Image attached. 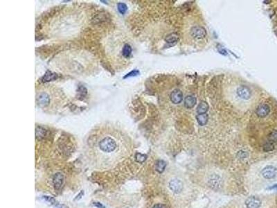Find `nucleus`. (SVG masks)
I'll return each instance as SVG.
<instances>
[{
    "label": "nucleus",
    "instance_id": "nucleus-1",
    "mask_svg": "<svg viewBox=\"0 0 277 208\" xmlns=\"http://www.w3.org/2000/svg\"><path fill=\"white\" fill-rule=\"evenodd\" d=\"M117 136L97 135L94 137V143L93 147L101 153V156L105 155V159L107 158V168L112 167L117 163L118 161L123 157L122 148L120 144L121 142H118Z\"/></svg>",
    "mask_w": 277,
    "mask_h": 208
},
{
    "label": "nucleus",
    "instance_id": "nucleus-2",
    "mask_svg": "<svg viewBox=\"0 0 277 208\" xmlns=\"http://www.w3.org/2000/svg\"><path fill=\"white\" fill-rule=\"evenodd\" d=\"M36 100L38 106L43 108L47 107V106L50 105V96L46 92H38L36 96Z\"/></svg>",
    "mask_w": 277,
    "mask_h": 208
},
{
    "label": "nucleus",
    "instance_id": "nucleus-3",
    "mask_svg": "<svg viewBox=\"0 0 277 208\" xmlns=\"http://www.w3.org/2000/svg\"><path fill=\"white\" fill-rule=\"evenodd\" d=\"M169 187L173 192L175 193V194H180L182 192L184 185H183L182 180L178 179V178H173L169 182Z\"/></svg>",
    "mask_w": 277,
    "mask_h": 208
},
{
    "label": "nucleus",
    "instance_id": "nucleus-4",
    "mask_svg": "<svg viewBox=\"0 0 277 208\" xmlns=\"http://www.w3.org/2000/svg\"><path fill=\"white\" fill-rule=\"evenodd\" d=\"M261 173L265 179H273L277 176V169L273 166H267L262 171Z\"/></svg>",
    "mask_w": 277,
    "mask_h": 208
},
{
    "label": "nucleus",
    "instance_id": "nucleus-5",
    "mask_svg": "<svg viewBox=\"0 0 277 208\" xmlns=\"http://www.w3.org/2000/svg\"><path fill=\"white\" fill-rule=\"evenodd\" d=\"M237 95L239 98L242 99L243 100H248L251 98V90L248 87L242 85L238 88L236 90Z\"/></svg>",
    "mask_w": 277,
    "mask_h": 208
},
{
    "label": "nucleus",
    "instance_id": "nucleus-6",
    "mask_svg": "<svg viewBox=\"0 0 277 208\" xmlns=\"http://www.w3.org/2000/svg\"><path fill=\"white\" fill-rule=\"evenodd\" d=\"M190 35L195 39L204 38L207 36L206 30L202 26H194L190 30Z\"/></svg>",
    "mask_w": 277,
    "mask_h": 208
},
{
    "label": "nucleus",
    "instance_id": "nucleus-7",
    "mask_svg": "<svg viewBox=\"0 0 277 208\" xmlns=\"http://www.w3.org/2000/svg\"><path fill=\"white\" fill-rule=\"evenodd\" d=\"M208 183H209V187H211L212 189H217L221 186L222 179L218 175L213 174L210 176Z\"/></svg>",
    "mask_w": 277,
    "mask_h": 208
},
{
    "label": "nucleus",
    "instance_id": "nucleus-8",
    "mask_svg": "<svg viewBox=\"0 0 277 208\" xmlns=\"http://www.w3.org/2000/svg\"><path fill=\"white\" fill-rule=\"evenodd\" d=\"M270 112V108L268 104L263 103L261 104L258 106V108L256 109V113L258 117L261 118H264L266 116L268 115V114Z\"/></svg>",
    "mask_w": 277,
    "mask_h": 208
},
{
    "label": "nucleus",
    "instance_id": "nucleus-9",
    "mask_svg": "<svg viewBox=\"0 0 277 208\" xmlns=\"http://www.w3.org/2000/svg\"><path fill=\"white\" fill-rule=\"evenodd\" d=\"M245 205L247 208H259L261 205V201L256 196H250L246 200Z\"/></svg>",
    "mask_w": 277,
    "mask_h": 208
},
{
    "label": "nucleus",
    "instance_id": "nucleus-10",
    "mask_svg": "<svg viewBox=\"0 0 277 208\" xmlns=\"http://www.w3.org/2000/svg\"><path fill=\"white\" fill-rule=\"evenodd\" d=\"M170 101L172 103L175 104L180 103L183 100V94L181 91L178 89H175L173 90L170 96Z\"/></svg>",
    "mask_w": 277,
    "mask_h": 208
},
{
    "label": "nucleus",
    "instance_id": "nucleus-11",
    "mask_svg": "<svg viewBox=\"0 0 277 208\" xmlns=\"http://www.w3.org/2000/svg\"><path fill=\"white\" fill-rule=\"evenodd\" d=\"M63 182H64V176L61 173H57L55 175H54L53 178V182L54 187H55L56 189H60V187H62V185H63Z\"/></svg>",
    "mask_w": 277,
    "mask_h": 208
},
{
    "label": "nucleus",
    "instance_id": "nucleus-12",
    "mask_svg": "<svg viewBox=\"0 0 277 208\" xmlns=\"http://www.w3.org/2000/svg\"><path fill=\"white\" fill-rule=\"evenodd\" d=\"M196 104V99L193 96H187L184 99V106L188 109L193 108Z\"/></svg>",
    "mask_w": 277,
    "mask_h": 208
},
{
    "label": "nucleus",
    "instance_id": "nucleus-13",
    "mask_svg": "<svg viewBox=\"0 0 277 208\" xmlns=\"http://www.w3.org/2000/svg\"><path fill=\"white\" fill-rule=\"evenodd\" d=\"M196 120L200 126H204L208 122L209 117L207 114H198L196 116Z\"/></svg>",
    "mask_w": 277,
    "mask_h": 208
},
{
    "label": "nucleus",
    "instance_id": "nucleus-14",
    "mask_svg": "<svg viewBox=\"0 0 277 208\" xmlns=\"http://www.w3.org/2000/svg\"><path fill=\"white\" fill-rule=\"evenodd\" d=\"M209 110V105L205 101H202L197 108V113L198 114H206Z\"/></svg>",
    "mask_w": 277,
    "mask_h": 208
},
{
    "label": "nucleus",
    "instance_id": "nucleus-15",
    "mask_svg": "<svg viewBox=\"0 0 277 208\" xmlns=\"http://www.w3.org/2000/svg\"><path fill=\"white\" fill-rule=\"evenodd\" d=\"M166 167V163L164 160H158L156 163V171L158 173H162L164 172Z\"/></svg>",
    "mask_w": 277,
    "mask_h": 208
},
{
    "label": "nucleus",
    "instance_id": "nucleus-16",
    "mask_svg": "<svg viewBox=\"0 0 277 208\" xmlns=\"http://www.w3.org/2000/svg\"><path fill=\"white\" fill-rule=\"evenodd\" d=\"M165 40L168 43H176L178 41V40H179V36H178V34L176 33H173L169 35Z\"/></svg>",
    "mask_w": 277,
    "mask_h": 208
},
{
    "label": "nucleus",
    "instance_id": "nucleus-17",
    "mask_svg": "<svg viewBox=\"0 0 277 208\" xmlns=\"http://www.w3.org/2000/svg\"><path fill=\"white\" fill-rule=\"evenodd\" d=\"M57 77H58L57 74L52 73L49 71H47L43 77V80L44 81H50L52 80H55V79L57 78Z\"/></svg>",
    "mask_w": 277,
    "mask_h": 208
},
{
    "label": "nucleus",
    "instance_id": "nucleus-18",
    "mask_svg": "<svg viewBox=\"0 0 277 208\" xmlns=\"http://www.w3.org/2000/svg\"><path fill=\"white\" fill-rule=\"evenodd\" d=\"M132 53V48L129 44H125L123 49V55L125 58H128Z\"/></svg>",
    "mask_w": 277,
    "mask_h": 208
},
{
    "label": "nucleus",
    "instance_id": "nucleus-19",
    "mask_svg": "<svg viewBox=\"0 0 277 208\" xmlns=\"http://www.w3.org/2000/svg\"><path fill=\"white\" fill-rule=\"evenodd\" d=\"M146 158H147L146 155L142 154V153H136V155H135V159H136V160H137V162H138V163L144 162L145 160H146Z\"/></svg>",
    "mask_w": 277,
    "mask_h": 208
},
{
    "label": "nucleus",
    "instance_id": "nucleus-20",
    "mask_svg": "<svg viewBox=\"0 0 277 208\" xmlns=\"http://www.w3.org/2000/svg\"><path fill=\"white\" fill-rule=\"evenodd\" d=\"M269 142L272 143L277 142V130H273L268 135Z\"/></svg>",
    "mask_w": 277,
    "mask_h": 208
},
{
    "label": "nucleus",
    "instance_id": "nucleus-21",
    "mask_svg": "<svg viewBox=\"0 0 277 208\" xmlns=\"http://www.w3.org/2000/svg\"><path fill=\"white\" fill-rule=\"evenodd\" d=\"M118 10L121 14H124L128 10V6H126V4L124 3H118Z\"/></svg>",
    "mask_w": 277,
    "mask_h": 208
},
{
    "label": "nucleus",
    "instance_id": "nucleus-22",
    "mask_svg": "<svg viewBox=\"0 0 277 208\" xmlns=\"http://www.w3.org/2000/svg\"><path fill=\"white\" fill-rule=\"evenodd\" d=\"M46 133V130L42 128L41 127H38L36 128V135L37 137H43L44 135H45Z\"/></svg>",
    "mask_w": 277,
    "mask_h": 208
},
{
    "label": "nucleus",
    "instance_id": "nucleus-23",
    "mask_svg": "<svg viewBox=\"0 0 277 208\" xmlns=\"http://www.w3.org/2000/svg\"><path fill=\"white\" fill-rule=\"evenodd\" d=\"M274 148V146L273 144V143H272L270 142H267L263 146L264 151H266V152L271 151H272Z\"/></svg>",
    "mask_w": 277,
    "mask_h": 208
},
{
    "label": "nucleus",
    "instance_id": "nucleus-24",
    "mask_svg": "<svg viewBox=\"0 0 277 208\" xmlns=\"http://www.w3.org/2000/svg\"><path fill=\"white\" fill-rule=\"evenodd\" d=\"M78 95L80 96V97H83V96H85L87 94V90L85 87H83V86L79 87V88L78 90Z\"/></svg>",
    "mask_w": 277,
    "mask_h": 208
},
{
    "label": "nucleus",
    "instance_id": "nucleus-25",
    "mask_svg": "<svg viewBox=\"0 0 277 208\" xmlns=\"http://www.w3.org/2000/svg\"><path fill=\"white\" fill-rule=\"evenodd\" d=\"M138 74H139V71H138V70H133L129 74H128L125 76H124V78H126L128 77H131V76H136L138 75Z\"/></svg>",
    "mask_w": 277,
    "mask_h": 208
},
{
    "label": "nucleus",
    "instance_id": "nucleus-26",
    "mask_svg": "<svg viewBox=\"0 0 277 208\" xmlns=\"http://www.w3.org/2000/svg\"><path fill=\"white\" fill-rule=\"evenodd\" d=\"M247 156H248V154H247V153L245 152V151H239L238 153V157L240 158H241V159H245V158H247Z\"/></svg>",
    "mask_w": 277,
    "mask_h": 208
},
{
    "label": "nucleus",
    "instance_id": "nucleus-27",
    "mask_svg": "<svg viewBox=\"0 0 277 208\" xmlns=\"http://www.w3.org/2000/svg\"><path fill=\"white\" fill-rule=\"evenodd\" d=\"M152 208H166V207L163 204H157L154 205Z\"/></svg>",
    "mask_w": 277,
    "mask_h": 208
},
{
    "label": "nucleus",
    "instance_id": "nucleus-28",
    "mask_svg": "<svg viewBox=\"0 0 277 208\" xmlns=\"http://www.w3.org/2000/svg\"><path fill=\"white\" fill-rule=\"evenodd\" d=\"M94 205H95V206L97 207L98 208H105L104 207L103 205L102 204H101L100 203H98V202H95V203H94Z\"/></svg>",
    "mask_w": 277,
    "mask_h": 208
},
{
    "label": "nucleus",
    "instance_id": "nucleus-29",
    "mask_svg": "<svg viewBox=\"0 0 277 208\" xmlns=\"http://www.w3.org/2000/svg\"><path fill=\"white\" fill-rule=\"evenodd\" d=\"M268 189H275V190H277V185H273L272 187H269Z\"/></svg>",
    "mask_w": 277,
    "mask_h": 208
}]
</instances>
